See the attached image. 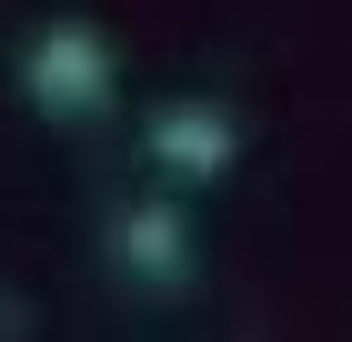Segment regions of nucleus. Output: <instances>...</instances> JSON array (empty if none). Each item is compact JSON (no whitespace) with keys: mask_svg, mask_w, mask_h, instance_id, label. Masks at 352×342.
<instances>
[{"mask_svg":"<svg viewBox=\"0 0 352 342\" xmlns=\"http://www.w3.org/2000/svg\"><path fill=\"white\" fill-rule=\"evenodd\" d=\"M111 262L131 272V282H151V292H182V282H191V232H182V211H162V202L121 211V232H111Z\"/></svg>","mask_w":352,"mask_h":342,"instance_id":"3","label":"nucleus"},{"mask_svg":"<svg viewBox=\"0 0 352 342\" xmlns=\"http://www.w3.org/2000/svg\"><path fill=\"white\" fill-rule=\"evenodd\" d=\"M111 41L91 21H51L41 41H30V61H21V91H30V111L41 121H101L111 111Z\"/></svg>","mask_w":352,"mask_h":342,"instance_id":"1","label":"nucleus"},{"mask_svg":"<svg viewBox=\"0 0 352 342\" xmlns=\"http://www.w3.org/2000/svg\"><path fill=\"white\" fill-rule=\"evenodd\" d=\"M232 151H242L232 111H212V101H162L151 111V161H162L171 182H221Z\"/></svg>","mask_w":352,"mask_h":342,"instance_id":"2","label":"nucleus"}]
</instances>
